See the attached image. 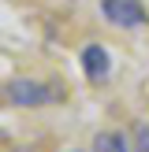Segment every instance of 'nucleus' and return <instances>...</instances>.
<instances>
[{"label":"nucleus","mask_w":149,"mask_h":152,"mask_svg":"<svg viewBox=\"0 0 149 152\" xmlns=\"http://www.w3.org/2000/svg\"><path fill=\"white\" fill-rule=\"evenodd\" d=\"M93 152H134V148L119 130H101L93 137Z\"/></svg>","instance_id":"4"},{"label":"nucleus","mask_w":149,"mask_h":152,"mask_svg":"<svg viewBox=\"0 0 149 152\" xmlns=\"http://www.w3.org/2000/svg\"><path fill=\"white\" fill-rule=\"evenodd\" d=\"M101 19L119 30H142L149 22L142 0H101Z\"/></svg>","instance_id":"2"},{"label":"nucleus","mask_w":149,"mask_h":152,"mask_svg":"<svg viewBox=\"0 0 149 152\" xmlns=\"http://www.w3.org/2000/svg\"><path fill=\"white\" fill-rule=\"evenodd\" d=\"M78 63H82L86 82H93V86H104V82L112 78V52L104 48V45H86V48L78 52Z\"/></svg>","instance_id":"3"},{"label":"nucleus","mask_w":149,"mask_h":152,"mask_svg":"<svg viewBox=\"0 0 149 152\" xmlns=\"http://www.w3.org/2000/svg\"><path fill=\"white\" fill-rule=\"evenodd\" d=\"M63 152H82V148H63Z\"/></svg>","instance_id":"6"},{"label":"nucleus","mask_w":149,"mask_h":152,"mask_svg":"<svg viewBox=\"0 0 149 152\" xmlns=\"http://www.w3.org/2000/svg\"><path fill=\"white\" fill-rule=\"evenodd\" d=\"M0 96H4V104H11V108H49V104H60L67 93H63V86H60V82L11 78V82H4Z\"/></svg>","instance_id":"1"},{"label":"nucleus","mask_w":149,"mask_h":152,"mask_svg":"<svg viewBox=\"0 0 149 152\" xmlns=\"http://www.w3.org/2000/svg\"><path fill=\"white\" fill-rule=\"evenodd\" d=\"M134 152H149V123H142L134 130Z\"/></svg>","instance_id":"5"}]
</instances>
